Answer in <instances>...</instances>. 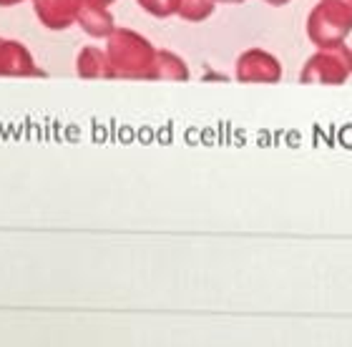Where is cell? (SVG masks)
<instances>
[{"label": "cell", "instance_id": "cell-1", "mask_svg": "<svg viewBox=\"0 0 352 347\" xmlns=\"http://www.w3.org/2000/svg\"><path fill=\"white\" fill-rule=\"evenodd\" d=\"M156 48L144 33L133 28H121L106 38V53L113 66L116 78L124 81H148L151 78V68L156 60Z\"/></svg>", "mask_w": 352, "mask_h": 347}, {"label": "cell", "instance_id": "cell-2", "mask_svg": "<svg viewBox=\"0 0 352 347\" xmlns=\"http://www.w3.org/2000/svg\"><path fill=\"white\" fill-rule=\"evenodd\" d=\"M352 33V0H320L307 13V38L315 48L347 43Z\"/></svg>", "mask_w": 352, "mask_h": 347}, {"label": "cell", "instance_id": "cell-3", "mask_svg": "<svg viewBox=\"0 0 352 347\" xmlns=\"http://www.w3.org/2000/svg\"><path fill=\"white\" fill-rule=\"evenodd\" d=\"M352 78V48L347 43L317 48L300 71V81L307 86H342Z\"/></svg>", "mask_w": 352, "mask_h": 347}, {"label": "cell", "instance_id": "cell-4", "mask_svg": "<svg viewBox=\"0 0 352 347\" xmlns=\"http://www.w3.org/2000/svg\"><path fill=\"white\" fill-rule=\"evenodd\" d=\"M285 68L282 60L267 48H247L234 60V78L239 83H264L274 86L282 81Z\"/></svg>", "mask_w": 352, "mask_h": 347}, {"label": "cell", "instance_id": "cell-5", "mask_svg": "<svg viewBox=\"0 0 352 347\" xmlns=\"http://www.w3.org/2000/svg\"><path fill=\"white\" fill-rule=\"evenodd\" d=\"M0 76L6 78H33L45 76L43 68H38L36 56L28 45L15 38L0 36Z\"/></svg>", "mask_w": 352, "mask_h": 347}, {"label": "cell", "instance_id": "cell-6", "mask_svg": "<svg viewBox=\"0 0 352 347\" xmlns=\"http://www.w3.org/2000/svg\"><path fill=\"white\" fill-rule=\"evenodd\" d=\"M83 0H33L38 23L48 30H66L76 25Z\"/></svg>", "mask_w": 352, "mask_h": 347}, {"label": "cell", "instance_id": "cell-7", "mask_svg": "<svg viewBox=\"0 0 352 347\" xmlns=\"http://www.w3.org/2000/svg\"><path fill=\"white\" fill-rule=\"evenodd\" d=\"M76 74H78V78H86V81H113L116 78L109 53H106V48H98V45H83L78 51Z\"/></svg>", "mask_w": 352, "mask_h": 347}, {"label": "cell", "instance_id": "cell-8", "mask_svg": "<svg viewBox=\"0 0 352 347\" xmlns=\"http://www.w3.org/2000/svg\"><path fill=\"white\" fill-rule=\"evenodd\" d=\"M76 25L91 38H106L116 30V18L111 13V8L106 5H98L94 0H83L81 5V13L76 18Z\"/></svg>", "mask_w": 352, "mask_h": 347}, {"label": "cell", "instance_id": "cell-9", "mask_svg": "<svg viewBox=\"0 0 352 347\" xmlns=\"http://www.w3.org/2000/svg\"><path fill=\"white\" fill-rule=\"evenodd\" d=\"M191 78L189 63L179 56V53L169 51V48H159L156 51L154 68H151V78L148 81H171V83H186Z\"/></svg>", "mask_w": 352, "mask_h": 347}, {"label": "cell", "instance_id": "cell-10", "mask_svg": "<svg viewBox=\"0 0 352 347\" xmlns=\"http://www.w3.org/2000/svg\"><path fill=\"white\" fill-rule=\"evenodd\" d=\"M217 10V0H179V18L186 23H204Z\"/></svg>", "mask_w": 352, "mask_h": 347}, {"label": "cell", "instance_id": "cell-11", "mask_svg": "<svg viewBox=\"0 0 352 347\" xmlns=\"http://www.w3.org/2000/svg\"><path fill=\"white\" fill-rule=\"evenodd\" d=\"M136 5L154 18H171L179 13V0H136Z\"/></svg>", "mask_w": 352, "mask_h": 347}, {"label": "cell", "instance_id": "cell-12", "mask_svg": "<svg viewBox=\"0 0 352 347\" xmlns=\"http://www.w3.org/2000/svg\"><path fill=\"white\" fill-rule=\"evenodd\" d=\"M262 3H267L270 8H285V5H289L292 0H262Z\"/></svg>", "mask_w": 352, "mask_h": 347}, {"label": "cell", "instance_id": "cell-13", "mask_svg": "<svg viewBox=\"0 0 352 347\" xmlns=\"http://www.w3.org/2000/svg\"><path fill=\"white\" fill-rule=\"evenodd\" d=\"M21 3H28V0H0V8H15L21 5ZM33 3V0H30Z\"/></svg>", "mask_w": 352, "mask_h": 347}, {"label": "cell", "instance_id": "cell-14", "mask_svg": "<svg viewBox=\"0 0 352 347\" xmlns=\"http://www.w3.org/2000/svg\"><path fill=\"white\" fill-rule=\"evenodd\" d=\"M247 0H217V5H242Z\"/></svg>", "mask_w": 352, "mask_h": 347}, {"label": "cell", "instance_id": "cell-15", "mask_svg": "<svg viewBox=\"0 0 352 347\" xmlns=\"http://www.w3.org/2000/svg\"><path fill=\"white\" fill-rule=\"evenodd\" d=\"M94 3H98V5H106V8H111L116 0H94Z\"/></svg>", "mask_w": 352, "mask_h": 347}]
</instances>
